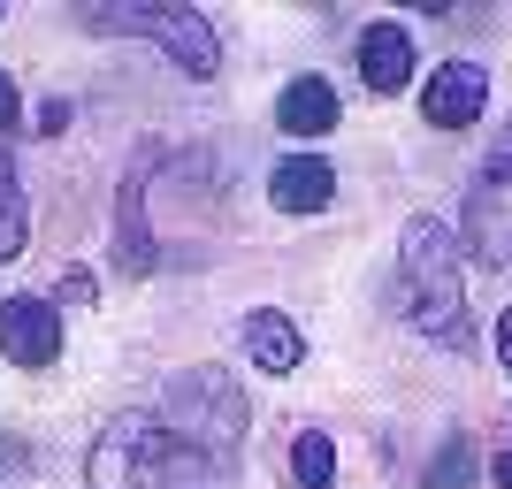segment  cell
Returning <instances> with one entry per match:
<instances>
[{"label":"cell","instance_id":"obj_13","mask_svg":"<svg viewBox=\"0 0 512 489\" xmlns=\"http://www.w3.org/2000/svg\"><path fill=\"white\" fill-rule=\"evenodd\" d=\"M291 489H337V444H329V428H299L291 436Z\"/></svg>","mask_w":512,"mask_h":489},{"label":"cell","instance_id":"obj_18","mask_svg":"<svg viewBox=\"0 0 512 489\" xmlns=\"http://www.w3.org/2000/svg\"><path fill=\"white\" fill-rule=\"evenodd\" d=\"M39 130H46V138H54V130H69V107H62V100H46V107H39Z\"/></svg>","mask_w":512,"mask_h":489},{"label":"cell","instance_id":"obj_4","mask_svg":"<svg viewBox=\"0 0 512 489\" xmlns=\"http://www.w3.org/2000/svg\"><path fill=\"white\" fill-rule=\"evenodd\" d=\"M153 413H161L184 444H199L207 459L237 467V444H245V390H237L222 367H184V375H169L161 398H153Z\"/></svg>","mask_w":512,"mask_h":489},{"label":"cell","instance_id":"obj_1","mask_svg":"<svg viewBox=\"0 0 512 489\" xmlns=\"http://www.w3.org/2000/svg\"><path fill=\"white\" fill-rule=\"evenodd\" d=\"M85 474H92V489H214V482H230V467L207 459L199 444H184L153 405L146 413H123L107 428L92 444Z\"/></svg>","mask_w":512,"mask_h":489},{"label":"cell","instance_id":"obj_2","mask_svg":"<svg viewBox=\"0 0 512 489\" xmlns=\"http://www.w3.org/2000/svg\"><path fill=\"white\" fill-rule=\"evenodd\" d=\"M398 306L421 337L467 344V268H459V230H444V214H413L398 237Z\"/></svg>","mask_w":512,"mask_h":489},{"label":"cell","instance_id":"obj_10","mask_svg":"<svg viewBox=\"0 0 512 489\" xmlns=\"http://www.w3.org/2000/svg\"><path fill=\"white\" fill-rule=\"evenodd\" d=\"M268 199H276L283 214H321L337 199V169H329L321 153H291V161L268 169Z\"/></svg>","mask_w":512,"mask_h":489},{"label":"cell","instance_id":"obj_14","mask_svg":"<svg viewBox=\"0 0 512 489\" xmlns=\"http://www.w3.org/2000/svg\"><path fill=\"white\" fill-rule=\"evenodd\" d=\"M23 237H31V207H23L16 153L0 146V260H16V253H23Z\"/></svg>","mask_w":512,"mask_h":489},{"label":"cell","instance_id":"obj_3","mask_svg":"<svg viewBox=\"0 0 512 489\" xmlns=\"http://www.w3.org/2000/svg\"><path fill=\"white\" fill-rule=\"evenodd\" d=\"M85 31H107V39H153L184 77H199V85L222 69V39H214V23L199 16V8H184V0H92Z\"/></svg>","mask_w":512,"mask_h":489},{"label":"cell","instance_id":"obj_15","mask_svg":"<svg viewBox=\"0 0 512 489\" xmlns=\"http://www.w3.org/2000/svg\"><path fill=\"white\" fill-rule=\"evenodd\" d=\"M421 489H474V436H467V428H451V436H444V451L428 459Z\"/></svg>","mask_w":512,"mask_h":489},{"label":"cell","instance_id":"obj_16","mask_svg":"<svg viewBox=\"0 0 512 489\" xmlns=\"http://www.w3.org/2000/svg\"><path fill=\"white\" fill-rule=\"evenodd\" d=\"M100 298V276L92 268H62V291H54V306H92Z\"/></svg>","mask_w":512,"mask_h":489},{"label":"cell","instance_id":"obj_20","mask_svg":"<svg viewBox=\"0 0 512 489\" xmlns=\"http://www.w3.org/2000/svg\"><path fill=\"white\" fill-rule=\"evenodd\" d=\"M490 482H497V489H512V451H497V459H490Z\"/></svg>","mask_w":512,"mask_h":489},{"label":"cell","instance_id":"obj_7","mask_svg":"<svg viewBox=\"0 0 512 489\" xmlns=\"http://www.w3.org/2000/svg\"><path fill=\"white\" fill-rule=\"evenodd\" d=\"M352 62H360V85L375 92V100H398V92L413 85V39H406V23H360V39H352Z\"/></svg>","mask_w":512,"mask_h":489},{"label":"cell","instance_id":"obj_19","mask_svg":"<svg viewBox=\"0 0 512 489\" xmlns=\"http://www.w3.org/2000/svg\"><path fill=\"white\" fill-rule=\"evenodd\" d=\"M497 360H505V375H512V306H505V321H497Z\"/></svg>","mask_w":512,"mask_h":489},{"label":"cell","instance_id":"obj_12","mask_svg":"<svg viewBox=\"0 0 512 489\" xmlns=\"http://www.w3.org/2000/svg\"><path fill=\"white\" fill-rule=\"evenodd\" d=\"M115 268L123 276H153L161 268V245L146 230V176H130L123 184V222H115Z\"/></svg>","mask_w":512,"mask_h":489},{"label":"cell","instance_id":"obj_6","mask_svg":"<svg viewBox=\"0 0 512 489\" xmlns=\"http://www.w3.org/2000/svg\"><path fill=\"white\" fill-rule=\"evenodd\" d=\"M0 352L16 367H31V375L54 367L62 360V306L54 298H23V291L0 298Z\"/></svg>","mask_w":512,"mask_h":489},{"label":"cell","instance_id":"obj_11","mask_svg":"<svg viewBox=\"0 0 512 489\" xmlns=\"http://www.w3.org/2000/svg\"><path fill=\"white\" fill-rule=\"evenodd\" d=\"M276 130L283 138H329L337 130V85L329 77H291L276 92Z\"/></svg>","mask_w":512,"mask_h":489},{"label":"cell","instance_id":"obj_9","mask_svg":"<svg viewBox=\"0 0 512 489\" xmlns=\"http://www.w3.org/2000/svg\"><path fill=\"white\" fill-rule=\"evenodd\" d=\"M237 337H245V360H253L260 375H299V360H306L299 321H291V314H276V306H253Z\"/></svg>","mask_w":512,"mask_h":489},{"label":"cell","instance_id":"obj_5","mask_svg":"<svg viewBox=\"0 0 512 489\" xmlns=\"http://www.w3.org/2000/svg\"><path fill=\"white\" fill-rule=\"evenodd\" d=\"M459 245H467L482 268H512V123L497 130V146L482 153V169H474V184H467Z\"/></svg>","mask_w":512,"mask_h":489},{"label":"cell","instance_id":"obj_8","mask_svg":"<svg viewBox=\"0 0 512 489\" xmlns=\"http://www.w3.org/2000/svg\"><path fill=\"white\" fill-rule=\"evenodd\" d=\"M482 107H490V69H482V62H444V69L421 85V115H428L436 130L482 123Z\"/></svg>","mask_w":512,"mask_h":489},{"label":"cell","instance_id":"obj_17","mask_svg":"<svg viewBox=\"0 0 512 489\" xmlns=\"http://www.w3.org/2000/svg\"><path fill=\"white\" fill-rule=\"evenodd\" d=\"M16 123H23V92H16V77L0 69V138H8Z\"/></svg>","mask_w":512,"mask_h":489}]
</instances>
